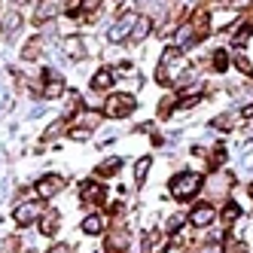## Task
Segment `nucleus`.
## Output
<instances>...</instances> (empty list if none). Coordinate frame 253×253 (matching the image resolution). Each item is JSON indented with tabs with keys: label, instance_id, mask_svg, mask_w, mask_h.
<instances>
[{
	"label": "nucleus",
	"instance_id": "1",
	"mask_svg": "<svg viewBox=\"0 0 253 253\" xmlns=\"http://www.w3.org/2000/svg\"><path fill=\"white\" fill-rule=\"evenodd\" d=\"M198 189H202V174H195V171H183L171 180V195L177 202H189V198L198 195Z\"/></svg>",
	"mask_w": 253,
	"mask_h": 253
},
{
	"label": "nucleus",
	"instance_id": "2",
	"mask_svg": "<svg viewBox=\"0 0 253 253\" xmlns=\"http://www.w3.org/2000/svg\"><path fill=\"white\" fill-rule=\"evenodd\" d=\"M183 70V55H180V49H165L162 52V58H159V67H156V77H159V83H174L177 80V74Z\"/></svg>",
	"mask_w": 253,
	"mask_h": 253
},
{
	"label": "nucleus",
	"instance_id": "3",
	"mask_svg": "<svg viewBox=\"0 0 253 253\" xmlns=\"http://www.w3.org/2000/svg\"><path fill=\"white\" fill-rule=\"evenodd\" d=\"M134 98L131 95H110L104 101V107H101V113L104 116H110V119H122V116H128L131 110H134Z\"/></svg>",
	"mask_w": 253,
	"mask_h": 253
},
{
	"label": "nucleus",
	"instance_id": "4",
	"mask_svg": "<svg viewBox=\"0 0 253 253\" xmlns=\"http://www.w3.org/2000/svg\"><path fill=\"white\" fill-rule=\"evenodd\" d=\"M134 19H137V12H122L119 19L107 28V40H110V43L128 40V37H131V28H134Z\"/></svg>",
	"mask_w": 253,
	"mask_h": 253
},
{
	"label": "nucleus",
	"instance_id": "5",
	"mask_svg": "<svg viewBox=\"0 0 253 253\" xmlns=\"http://www.w3.org/2000/svg\"><path fill=\"white\" fill-rule=\"evenodd\" d=\"M232 183H235V177H232L229 171H213V174L205 180V186H208L211 198H226L229 189H232Z\"/></svg>",
	"mask_w": 253,
	"mask_h": 253
},
{
	"label": "nucleus",
	"instance_id": "6",
	"mask_svg": "<svg viewBox=\"0 0 253 253\" xmlns=\"http://www.w3.org/2000/svg\"><path fill=\"white\" fill-rule=\"evenodd\" d=\"M64 9H67L64 0H40L37 9H34V19H37L40 25H46V22H52V19H58Z\"/></svg>",
	"mask_w": 253,
	"mask_h": 253
},
{
	"label": "nucleus",
	"instance_id": "7",
	"mask_svg": "<svg viewBox=\"0 0 253 253\" xmlns=\"http://www.w3.org/2000/svg\"><path fill=\"white\" fill-rule=\"evenodd\" d=\"M61 189H64V177H58V174H46V177L37 180V186H34L37 198H55Z\"/></svg>",
	"mask_w": 253,
	"mask_h": 253
},
{
	"label": "nucleus",
	"instance_id": "8",
	"mask_svg": "<svg viewBox=\"0 0 253 253\" xmlns=\"http://www.w3.org/2000/svg\"><path fill=\"white\" fill-rule=\"evenodd\" d=\"M12 220H15V226H31V223H37L40 220V205H34V202H22V205H15V211H12Z\"/></svg>",
	"mask_w": 253,
	"mask_h": 253
},
{
	"label": "nucleus",
	"instance_id": "9",
	"mask_svg": "<svg viewBox=\"0 0 253 253\" xmlns=\"http://www.w3.org/2000/svg\"><path fill=\"white\" fill-rule=\"evenodd\" d=\"M128 244H131V232L125 226H116L110 235H107V250H110V253H125Z\"/></svg>",
	"mask_w": 253,
	"mask_h": 253
},
{
	"label": "nucleus",
	"instance_id": "10",
	"mask_svg": "<svg viewBox=\"0 0 253 253\" xmlns=\"http://www.w3.org/2000/svg\"><path fill=\"white\" fill-rule=\"evenodd\" d=\"M213 220H216V211H213L211 205H198V208H192V213H189V223L198 226V229H208Z\"/></svg>",
	"mask_w": 253,
	"mask_h": 253
},
{
	"label": "nucleus",
	"instance_id": "11",
	"mask_svg": "<svg viewBox=\"0 0 253 253\" xmlns=\"http://www.w3.org/2000/svg\"><path fill=\"white\" fill-rule=\"evenodd\" d=\"M150 31H153V19H150V15H137L128 40H131V43H143V40L150 37Z\"/></svg>",
	"mask_w": 253,
	"mask_h": 253
},
{
	"label": "nucleus",
	"instance_id": "12",
	"mask_svg": "<svg viewBox=\"0 0 253 253\" xmlns=\"http://www.w3.org/2000/svg\"><path fill=\"white\" fill-rule=\"evenodd\" d=\"M80 195L85 205H101L104 202V189L95 183V180H85V183H80Z\"/></svg>",
	"mask_w": 253,
	"mask_h": 253
},
{
	"label": "nucleus",
	"instance_id": "13",
	"mask_svg": "<svg viewBox=\"0 0 253 253\" xmlns=\"http://www.w3.org/2000/svg\"><path fill=\"white\" fill-rule=\"evenodd\" d=\"M61 49H64V55L74 58V61H80V58L85 55V43H83V37H64V40H61Z\"/></svg>",
	"mask_w": 253,
	"mask_h": 253
},
{
	"label": "nucleus",
	"instance_id": "14",
	"mask_svg": "<svg viewBox=\"0 0 253 253\" xmlns=\"http://www.w3.org/2000/svg\"><path fill=\"white\" fill-rule=\"evenodd\" d=\"M113 83H116V77H113L110 67H101L98 74L92 77V88H95V92H104V88H110Z\"/></svg>",
	"mask_w": 253,
	"mask_h": 253
},
{
	"label": "nucleus",
	"instance_id": "15",
	"mask_svg": "<svg viewBox=\"0 0 253 253\" xmlns=\"http://www.w3.org/2000/svg\"><path fill=\"white\" fill-rule=\"evenodd\" d=\"M58 220H61V216H58L55 211L40 213V232H43V235H55V232H58Z\"/></svg>",
	"mask_w": 253,
	"mask_h": 253
},
{
	"label": "nucleus",
	"instance_id": "16",
	"mask_svg": "<svg viewBox=\"0 0 253 253\" xmlns=\"http://www.w3.org/2000/svg\"><path fill=\"white\" fill-rule=\"evenodd\" d=\"M83 232H85V235H101V232H104V216L88 213L85 220H83Z\"/></svg>",
	"mask_w": 253,
	"mask_h": 253
},
{
	"label": "nucleus",
	"instance_id": "17",
	"mask_svg": "<svg viewBox=\"0 0 253 253\" xmlns=\"http://www.w3.org/2000/svg\"><path fill=\"white\" fill-rule=\"evenodd\" d=\"M119 165H122V159H119V156H110V159H104L101 165H98V177H113V174L119 171Z\"/></svg>",
	"mask_w": 253,
	"mask_h": 253
},
{
	"label": "nucleus",
	"instance_id": "18",
	"mask_svg": "<svg viewBox=\"0 0 253 253\" xmlns=\"http://www.w3.org/2000/svg\"><path fill=\"white\" fill-rule=\"evenodd\" d=\"M101 110H85V113H77V122L80 125H85V128H98L101 125Z\"/></svg>",
	"mask_w": 253,
	"mask_h": 253
},
{
	"label": "nucleus",
	"instance_id": "19",
	"mask_svg": "<svg viewBox=\"0 0 253 253\" xmlns=\"http://www.w3.org/2000/svg\"><path fill=\"white\" fill-rule=\"evenodd\" d=\"M40 55H43V40H40V37H37V40H28L25 49H22V58L31 61V58H40Z\"/></svg>",
	"mask_w": 253,
	"mask_h": 253
},
{
	"label": "nucleus",
	"instance_id": "20",
	"mask_svg": "<svg viewBox=\"0 0 253 253\" xmlns=\"http://www.w3.org/2000/svg\"><path fill=\"white\" fill-rule=\"evenodd\" d=\"M19 28H22V15L15 12V9L6 12V15H3V34H15Z\"/></svg>",
	"mask_w": 253,
	"mask_h": 253
},
{
	"label": "nucleus",
	"instance_id": "21",
	"mask_svg": "<svg viewBox=\"0 0 253 253\" xmlns=\"http://www.w3.org/2000/svg\"><path fill=\"white\" fill-rule=\"evenodd\" d=\"M150 165H153V162H150L147 156L134 162V183H137V186L143 183V180H147V171H150Z\"/></svg>",
	"mask_w": 253,
	"mask_h": 253
},
{
	"label": "nucleus",
	"instance_id": "22",
	"mask_svg": "<svg viewBox=\"0 0 253 253\" xmlns=\"http://www.w3.org/2000/svg\"><path fill=\"white\" fill-rule=\"evenodd\" d=\"M235 122H238V113H223V116H216V128L226 131V128H235Z\"/></svg>",
	"mask_w": 253,
	"mask_h": 253
},
{
	"label": "nucleus",
	"instance_id": "23",
	"mask_svg": "<svg viewBox=\"0 0 253 253\" xmlns=\"http://www.w3.org/2000/svg\"><path fill=\"white\" fill-rule=\"evenodd\" d=\"M159 247V232H147L143 235V253H153Z\"/></svg>",
	"mask_w": 253,
	"mask_h": 253
},
{
	"label": "nucleus",
	"instance_id": "24",
	"mask_svg": "<svg viewBox=\"0 0 253 253\" xmlns=\"http://www.w3.org/2000/svg\"><path fill=\"white\" fill-rule=\"evenodd\" d=\"M238 216H241L238 205H226V208H223V223H226V226H229V223H235Z\"/></svg>",
	"mask_w": 253,
	"mask_h": 253
},
{
	"label": "nucleus",
	"instance_id": "25",
	"mask_svg": "<svg viewBox=\"0 0 253 253\" xmlns=\"http://www.w3.org/2000/svg\"><path fill=\"white\" fill-rule=\"evenodd\" d=\"M88 134H92V128H85V125H74V128H70V140H88Z\"/></svg>",
	"mask_w": 253,
	"mask_h": 253
},
{
	"label": "nucleus",
	"instance_id": "26",
	"mask_svg": "<svg viewBox=\"0 0 253 253\" xmlns=\"http://www.w3.org/2000/svg\"><path fill=\"white\" fill-rule=\"evenodd\" d=\"M186 220H189V216H183V213H171V216H168V229H171V232L183 229V223H186Z\"/></svg>",
	"mask_w": 253,
	"mask_h": 253
},
{
	"label": "nucleus",
	"instance_id": "27",
	"mask_svg": "<svg viewBox=\"0 0 253 253\" xmlns=\"http://www.w3.org/2000/svg\"><path fill=\"white\" fill-rule=\"evenodd\" d=\"M165 253H186V241L183 238H171L168 247H165Z\"/></svg>",
	"mask_w": 253,
	"mask_h": 253
},
{
	"label": "nucleus",
	"instance_id": "28",
	"mask_svg": "<svg viewBox=\"0 0 253 253\" xmlns=\"http://www.w3.org/2000/svg\"><path fill=\"white\" fill-rule=\"evenodd\" d=\"M211 22H213V28H226L232 22V15L229 12H216V15H211Z\"/></svg>",
	"mask_w": 253,
	"mask_h": 253
},
{
	"label": "nucleus",
	"instance_id": "29",
	"mask_svg": "<svg viewBox=\"0 0 253 253\" xmlns=\"http://www.w3.org/2000/svg\"><path fill=\"white\" fill-rule=\"evenodd\" d=\"M77 107H80V98H77V95H67V104H64V116H74V113H77Z\"/></svg>",
	"mask_w": 253,
	"mask_h": 253
},
{
	"label": "nucleus",
	"instance_id": "30",
	"mask_svg": "<svg viewBox=\"0 0 253 253\" xmlns=\"http://www.w3.org/2000/svg\"><path fill=\"white\" fill-rule=\"evenodd\" d=\"M202 253H223V247H220V241H208V244H202Z\"/></svg>",
	"mask_w": 253,
	"mask_h": 253
},
{
	"label": "nucleus",
	"instance_id": "31",
	"mask_svg": "<svg viewBox=\"0 0 253 253\" xmlns=\"http://www.w3.org/2000/svg\"><path fill=\"white\" fill-rule=\"evenodd\" d=\"M226 64H229V58H226V52H216V55H213V67H216V70H223Z\"/></svg>",
	"mask_w": 253,
	"mask_h": 253
},
{
	"label": "nucleus",
	"instance_id": "32",
	"mask_svg": "<svg viewBox=\"0 0 253 253\" xmlns=\"http://www.w3.org/2000/svg\"><path fill=\"white\" fill-rule=\"evenodd\" d=\"M64 131V122H55V125H49V131H46V140L49 137H55V134H61Z\"/></svg>",
	"mask_w": 253,
	"mask_h": 253
},
{
	"label": "nucleus",
	"instance_id": "33",
	"mask_svg": "<svg viewBox=\"0 0 253 253\" xmlns=\"http://www.w3.org/2000/svg\"><path fill=\"white\" fill-rule=\"evenodd\" d=\"M226 253H247V250H244V244H241V241H229Z\"/></svg>",
	"mask_w": 253,
	"mask_h": 253
},
{
	"label": "nucleus",
	"instance_id": "34",
	"mask_svg": "<svg viewBox=\"0 0 253 253\" xmlns=\"http://www.w3.org/2000/svg\"><path fill=\"white\" fill-rule=\"evenodd\" d=\"M49 253H74V250H70V247H67V244H58V247H52V250H49Z\"/></svg>",
	"mask_w": 253,
	"mask_h": 253
},
{
	"label": "nucleus",
	"instance_id": "35",
	"mask_svg": "<svg viewBox=\"0 0 253 253\" xmlns=\"http://www.w3.org/2000/svg\"><path fill=\"white\" fill-rule=\"evenodd\" d=\"M12 3H15V6H25V3H31V0H12Z\"/></svg>",
	"mask_w": 253,
	"mask_h": 253
}]
</instances>
